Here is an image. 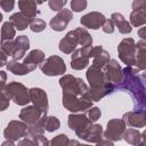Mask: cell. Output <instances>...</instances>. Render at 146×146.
<instances>
[{"label":"cell","instance_id":"obj_43","mask_svg":"<svg viewBox=\"0 0 146 146\" xmlns=\"http://www.w3.org/2000/svg\"><path fill=\"white\" fill-rule=\"evenodd\" d=\"M138 36L141 40H146V26H143L138 30Z\"/></svg>","mask_w":146,"mask_h":146},{"label":"cell","instance_id":"obj_8","mask_svg":"<svg viewBox=\"0 0 146 146\" xmlns=\"http://www.w3.org/2000/svg\"><path fill=\"white\" fill-rule=\"evenodd\" d=\"M27 130H29V125L25 122L13 120L7 124L6 129L3 130V136L6 140L16 141V140L23 139L26 136Z\"/></svg>","mask_w":146,"mask_h":146},{"label":"cell","instance_id":"obj_13","mask_svg":"<svg viewBox=\"0 0 146 146\" xmlns=\"http://www.w3.org/2000/svg\"><path fill=\"white\" fill-rule=\"evenodd\" d=\"M86 76H87V80H88L89 86H90L89 89H99V88H103L104 86L107 84L106 79H105V74L102 71V68L90 66L86 73Z\"/></svg>","mask_w":146,"mask_h":146},{"label":"cell","instance_id":"obj_16","mask_svg":"<svg viewBox=\"0 0 146 146\" xmlns=\"http://www.w3.org/2000/svg\"><path fill=\"white\" fill-rule=\"evenodd\" d=\"M30 98L31 102L35 107H38L43 114H47L48 112V97L43 89L41 88H31L30 89Z\"/></svg>","mask_w":146,"mask_h":146},{"label":"cell","instance_id":"obj_36","mask_svg":"<svg viewBox=\"0 0 146 146\" xmlns=\"http://www.w3.org/2000/svg\"><path fill=\"white\" fill-rule=\"evenodd\" d=\"M48 5L51 10L59 13L63 10L64 6L66 5V0H50V1H48Z\"/></svg>","mask_w":146,"mask_h":146},{"label":"cell","instance_id":"obj_49","mask_svg":"<svg viewBox=\"0 0 146 146\" xmlns=\"http://www.w3.org/2000/svg\"><path fill=\"white\" fill-rule=\"evenodd\" d=\"M17 146H21V145H17Z\"/></svg>","mask_w":146,"mask_h":146},{"label":"cell","instance_id":"obj_19","mask_svg":"<svg viewBox=\"0 0 146 146\" xmlns=\"http://www.w3.org/2000/svg\"><path fill=\"white\" fill-rule=\"evenodd\" d=\"M122 120L128 127L143 128L146 125V112H137V111L127 112L123 114Z\"/></svg>","mask_w":146,"mask_h":146},{"label":"cell","instance_id":"obj_4","mask_svg":"<svg viewBox=\"0 0 146 146\" xmlns=\"http://www.w3.org/2000/svg\"><path fill=\"white\" fill-rule=\"evenodd\" d=\"M1 91H5L6 95L9 97L10 100H13L16 105L19 106H25L31 102L30 98V90H27V88L16 81L9 82L6 88Z\"/></svg>","mask_w":146,"mask_h":146},{"label":"cell","instance_id":"obj_3","mask_svg":"<svg viewBox=\"0 0 146 146\" xmlns=\"http://www.w3.org/2000/svg\"><path fill=\"white\" fill-rule=\"evenodd\" d=\"M59 84L63 89V95H68V96H76V97H83L89 100V88L88 86L83 82L82 79L75 78L73 75L66 74L60 78Z\"/></svg>","mask_w":146,"mask_h":146},{"label":"cell","instance_id":"obj_25","mask_svg":"<svg viewBox=\"0 0 146 146\" xmlns=\"http://www.w3.org/2000/svg\"><path fill=\"white\" fill-rule=\"evenodd\" d=\"M111 21L114 23V25L119 29V32L122 34H128L132 31L130 23L124 18V16L121 13H113L111 15Z\"/></svg>","mask_w":146,"mask_h":146},{"label":"cell","instance_id":"obj_12","mask_svg":"<svg viewBox=\"0 0 146 146\" xmlns=\"http://www.w3.org/2000/svg\"><path fill=\"white\" fill-rule=\"evenodd\" d=\"M67 124L70 127L71 130H74V132L76 133V136H79L81 132H83L90 124H92V122L88 119V116L86 114H70L67 117Z\"/></svg>","mask_w":146,"mask_h":146},{"label":"cell","instance_id":"obj_20","mask_svg":"<svg viewBox=\"0 0 146 146\" xmlns=\"http://www.w3.org/2000/svg\"><path fill=\"white\" fill-rule=\"evenodd\" d=\"M104 132H103V127L100 124H90L83 132H81L78 137L88 141V143H99L103 139Z\"/></svg>","mask_w":146,"mask_h":146},{"label":"cell","instance_id":"obj_47","mask_svg":"<svg viewBox=\"0 0 146 146\" xmlns=\"http://www.w3.org/2000/svg\"><path fill=\"white\" fill-rule=\"evenodd\" d=\"M1 146H15V144H14V141H11V140H6V141L2 143Z\"/></svg>","mask_w":146,"mask_h":146},{"label":"cell","instance_id":"obj_45","mask_svg":"<svg viewBox=\"0 0 146 146\" xmlns=\"http://www.w3.org/2000/svg\"><path fill=\"white\" fill-rule=\"evenodd\" d=\"M139 146H146V130L141 133V139H140Z\"/></svg>","mask_w":146,"mask_h":146},{"label":"cell","instance_id":"obj_2","mask_svg":"<svg viewBox=\"0 0 146 146\" xmlns=\"http://www.w3.org/2000/svg\"><path fill=\"white\" fill-rule=\"evenodd\" d=\"M89 47L92 44V38L84 27H76L66 33V35L59 41V50L64 54H72L76 50V46Z\"/></svg>","mask_w":146,"mask_h":146},{"label":"cell","instance_id":"obj_1","mask_svg":"<svg viewBox=\"0 0 146 146\" xmlns=\"http://www.w3.org/2000/svg\"><path fill=\"white\" fill-rule=\"evenodd\" d=\"M137 73L133 67L127 66L123 68V80L115 89L129 92L133 100V111L146 112V84L139 79Z\"/></svg>","mask_w":146,"mask_h":146},{"label":"cell","instance_id":"obj_42","mask_svg":"<svg viewBox=\"0 0 146 146\" xmlns=\"http://www.w3.org/2000/svg\"><path fill=\"white\" fill-rule=\"evenodd\" d=\"M96 146H114V144H113L112 140H108V139H102L99 143L96 144Z\"/></svg>","mask_w":146,"mask_h":146},{"label":"cell","instance_id":"obj_17","mask_svg":"<svg viewBox=\"0 0 146 146\" xmlns=\"http://www.w3.org/2000/svg\"><path fill=\"white\" fill-rule=\"evenodd\" d=\"M42 116H43V113L34 105H31V106L27 105L26 107L21 110V113H19V119L23 122H25L27 125L38 123Z\"/></svg>","mask_w":146,"mask_h":146},{"label":"cell","instance_id":"obj_22","mask_svg":"<svg viewBox=\"0 0 146 146\" xmlns=\"http://www.w3.org/2000/svg\"><path fill=\"white\" fill-rule=\"evenodd\" d=\"M138 73L146 70V40H139L136 43V65L133 67Z\"/></svg>","mask_w":146,"mask_h":146},{"label":"cell","instance_id":"obj_27","mask_svg":"<svg viewBox=\"0 0 146 146\" xmlns=\"http://www.w3.org/2000/svg\"><path fill=\"white\" fill-rule=\"evenodd\" d=\"M44 62V52L40 49H33L31 50L26 57L23 59L24 64H29V65H41Z\"/></svg>","mask_w":146,"mask_h":146},{"label":"cell","instance_id":"obj_14","mask_svg":"<svg viewBox=\"0 0 146 146\" xmlns=\"http://www.w3.org/2000/svg\"><path fill=\"white\" fill-rule=\"evenodd\" d=\"M105 21H106V18L102 13L91 11V13H88L84 16H82L81 19H80V23H81L82 26H84L87 29L98 30V29L103 27Z\"/></svg>","mask_w":146,"mask_h":146},{"label":"cell","instance_id":"obj_32","mask_svg":"<svg viewBox=\"0 0 146 146\" xmlns=\"http://www.w3.org/2000/svg\"><path fill=\"white\" fill-rule=\"evenodd\" d=\"M68 137L64 133H60L56 137H54L50 141H49V146H67L68 144Z\"/></svg>","mask_w":146,"mask_h":146},{"label":"cell","instance_id":"obj_34","mask_svg":"<svg viewBox=\"0 0 146 146\" xmlns=\"http://www.w3.org/2000/svg\"><path fill=\"white\" fill-rule=\"evenodd\" d=\"M87 116H88V119L94 123V122H96L99 117H100V115H102V112H100V110H99V107H91V108H89L88 111H86V113H84Z\"/></svg>","mask_w":146,"mask_h":146},{"label":"cell","instance_id":"obj_10","mask_svg":"<svg viewBox=\"0 0 146 146\" xmlns=\"http://www.w3.org/2000/svg\"><path fill=\"white\" fill-rule=\"evenodd\" d=\"M125 123L122 119H112L107 122V128L104 131V137L112 141L121 140L125 131Z\"/></svg>","mask_w":146,"mask_h":146},{"label":"cell","instance_id":"obj_30","mask_svg":"<svg viewBox=\"0 0 146 146\" xmlns=\"http://www.w3.org/2000/svg\"><path fill=\"white\" fill-rule=\"evenodd\" d=\"M122 139H124L128 144L132 145V146H139L140 144V139H141V133L133 128H130L128 130L124 131Z\"/></svg>","mask_w":146,"mask_h":146},{"label":"cell","instance_id":"obj_6","mask_svg":"<svg viewBox=\"0 0 146 146\" xmlns=\"http://www.w3.org/2000/svg\"><path fill=\"white\" fill-rule=\"evenodd\" d=\"M40 70L44 75L48 76H55V75H62L66 71V65L59 56H50L48 57L41 65Z\"/></svg>","mask_w":146,"mask_h":146},{"label":"cell","instance_id":"obj_39","mask_svg":"<svg viewBox=\"0 0 146 146\" xmlns=\"http://www.w3.org/2000/svg\"><path fill=\"white\" fill-rule=\"evenodd\" d=\"M114 27H115L114 23L111 19H106L105 23H104V25H103V27H102V30H103V32L111 34V33L114 32Z\"/></svg>","mask_w":146,"mask_h":146},{"label":"cell","instance_id":"obj_28","mask_svg":"<svg viewBox=\"0 0 146 146\" xmlns=\"http://www.w3.org/2000/svg\"><path fill=\"white\" fill-rule=\"evenodd\" d=\"M130 23L135 27H140L146 24V7L132 10L130 14Z\"/></svg>","mask_w":146,"mask_h":146},{"label":"cell","instance_id":"obj_44","mask_svg":"<svg viewBox=\"0 0 146 146\" xmlns=\"http://www.w3.org/2000/svg\"><path fill=\"white\" fill-rule=\"evenodd\" d=\"M67 146H91V145H88V144H80L78 140L72 139V140H68Z\"/></svg>","mask_w":146,"mask_h":146},{"label":"cell","instance_id":"obj_9","mask_svg":"<svg viewBox=\"0 0 146 146\" xmlns=\"http://www.w3.org/2000/svg\"><path fill=\"white\" fill-rule=\"evenodd\" d=\"M63 106L73 113L84 112L92 107V102L83 97L63 95Z\"/></svg>","mask_w":146,"mask_h":146},{"label":"cell","instance_id":"obj_40","mask_svg":"<svg viewBox=\"0 0 146 146\" xmlns=\"http://www.w3.org/2000/svg\"><path fill=\"white\" fill-rule=\"evenodd\" d=\"M0 102H1V106H0V108H1V111H5L8 106H9V102H10V99H9V97L6 95V92L5 91H1V96H0Z\"/></svg>","mask_w":146,"mask_h":146},{"label":"cell","instance_id":"obj_37","mask_svg":"<svg viewBox=\"0 0 146 146\" xmlns=\"http://www.w3.org/2000/svg\"><path fill=\"white\" fill-rule=\"evenodd\" d=\"M13 49H14V41L1 42V52L5 54L6 56H10L11 57Z\"/></svg>","mask_w":146,"mask_h":146},{"label":"cell","instance_id":"obj_29","mask_svg":"<svg viewBox=\"0 0 146 146\" xmlns=\"http://www.w3.org/2000/svg\"><path fill=\"white\" fill-rule=\"evenodd\" d=\"M40 123L48 132H52L60 127V122L56 116H47V114H43V116L40 119Z\"/></svg>","mask_w":146,"mask_h":146},{"label":"cell","instance_id":"obj_38","mask_svg":"<svg viewBox=\"0 0 146 146\" xmlns=\"http://www.w3.org/2000/svg\"><path fill=\"white\" fill-rule=\"evenodd\" d=\"M14 6H15V1H13V0H1L0 1V7L3 9V11L8 13V11L13 10Z\"/></svg>","mask_w":146,"mask_h":146},{"label":"cell","instance_id":"obj_31","mask_svg":"<svg viewBox=\"0 0 146 146\" xmlns=\"http://www.w3.org/2000/svg\"><path fill=\"white\" fill-rule=\"evenodd\" d=\"M15 33H16V29L14 27V25L9 21L5 22L2 24V27H1V42L13 41Z\"/></svg>","mask_w":146,"mask_h":146},{"label":"cell","instance_id":"obj_46","mask_svg":"<svg viewBox=\"0 0 146 146\" xmlns=\"http://www.w3.org/2000/svg\"><path fill=\"white\" fill-rule=\"evenodd\" d=\"M6 57H7V56H6L5 54H2V52H1V63H0V65H1V66H5V65H7V64H8V63H7V58H6Z\"/></svg>","mask_w":146,"mask_h":146},{"label":"cell","instance_id":"obj_18","mask_svg":"<svg viewBox=\"0 0 146 146\" xmlns=\"http://www.w3.org/2000/svg\"><path fill=\"white\" fill-rule=\"evenodd\" d=\"M30 48V40L26 35H18L14 40V49L11 54V60H21L27 49Z\"/></svg>","mask_w":146,"mask_h":146},{"label":"cell","instance_id":"obj_15","mask_svg":"<svg viewBox=\"0 0 146 146\" xmlns=\"http://www.w3.org/2000/svg\"><path fill=\"white\" fill-rule=\"evenodd\" d=\"M72 18H73L72 11L70 9L64 8L62 11H59L56 16H54L51 18V21L49 22V25L54 31L60 32V31H64L67 27V25H68V23L71 22Z\"/></svg>","mask_w":146,"mask_h":146},{"label":"cell","instance_id":"obj_41","mask_svg":"<svg viewBox=\"0 0 146 146\" xmlns=\"http://www.w3.org/2000/svg\"><path fill=\"white\" fill-rule=\"evenodd\" d=\"M0 76H1V81H0V82H1V83H0V84H1V86H0V90H3V89L6 88V86H7V84H6V79H7L6 72H5V71H1V72H0Z\"/></svg>","mask_w":146,"mask_h":146},{"label":"cell","instance_id":"obj_23","mask_svg":"<svg viewBox=\"0 0 146 146\" xmlns=\"http://www.w3.org/2000/svg\"><path fill=\"white\" fill-rule=\"evenodd\" d=\"M35 65H29V64H24L23 62H16V60H9L7 64V68L9 72L14 73L15 75H25L30 72H32L33 70H35Z\"/></svg>","mask_w":146,"mask_h":146},{"label":"cell","instance_id":"obj_26","mask_svg":"<svg viewBox=\"0 0 146 146\" xmlns=\"http://www.w3.org/2000/svg\"><path fill=\"white\" fill-rule=\"evenodd\" d=\"M36 2L31 0H21L18 1V7L21 9V13L30 17L31 19H35L39 11L36 10Z\"/></svg>","mask_w":146,"mask_h":146},{"label":"cell","instance_id":"obj_7","mask_svg":"<svg viewBox=\"0 0 146 146\" xmlns=\"http://www.w3.org/2000/svg\"><path fill=\"white\" fill-rule=\"evenodd\" d=\"M92 46L81 47L74 50L71 55V67L73 70H83L89 65V59L92 57Z\"/></svg>","mask_w":146,"mask_h":146},{"label":"cell","instance_id":"obj_35","mask_svg":"<svg viewBox=\"0 0 146 146\" xmlns=\"http://www.w3.org/2000/svg\"><path fill=\"white\" fill-rule=\"evenodd\" d=\"M70 5H71V10L75 11V13H80L87 8L88 2L86 0H73V1H71Z\"/></svg>","mask_w":146,"mask_h":146},{"label":"cell","instance_id":"obj_5","mask_svg":"<svg viewBox=\"0 0 146 146\" xmlns=\"http://www.w3.org/2000/svg\"><path fill=\"white\" fill-rule=\"evenodd\" d=\"M117 54L120 59L128 66L136 65V42L132 38H124L117 46Z\"/></svg>","mask_w":146,"mask_h":146},{"label":"cell","instance_id":"obj_21","mask_svg":"<svg viewBox=\"0 0 146 146\" xmlns=\"http://www.w3.org/2000/svg\"><path fill=\"white\" fill-rule=\"evenodd\" d=\"M92 58H94V60H92L91 66H95V67H98V68H102V70L111 60L110 54L102 46L94 47V49H92Z\"/></svg>","mask_w":146,"mask_h":146},{"label":"cell","instance_id":"obj_48","mask_svg":"<svg viewBox=\"0 0 146 146\" xmlns=\"http://www.w3.org/2000/svg\"><path fill=\"white\" fill-rule=\"evenodd\" d=\"M138 76H139V79H140V80H141V81H143V82L146 84V72H144V73L139 74Z\"/></svg>","mask_w":146,"mask_h":146},{"label":"cell","instance_id":"obj_24","mask_svg":"<svg viewBox=\"0 0 146 146\" xmlns=\"http://www.w3.org/2000/svg\"><path fill=\"white\" fill-rule=\"evenodd\" d=\"M33 19H31L30 17H27L26 15H24L23 13H15L9 17V22L14 25V27L18 31H23L25 30L27 26L31 25Z\"/></svg>","mask_w":146,"mask_h":146},{"label":"cell","instance_id":"obj_11","mask_svg":"<svg viewBox=\"0 0 146 146\" xmlns=\"http://www.w3.org/2000/svg\"><path fill=\"white\" fill-rule=\"evenodd\" d=\"M104 74L107 83L114 84L115 87L120 84L123 80V70L121 68L120 64L115 59H111L107 65L104 67Z\"/></svg>","mask_w":146,"mask_h":146},{"label":"cell","instance_id":"obj_33","mask_svg":"<svg viewBox=\"0 0 146 146\" xmlns=\"http://www.w3.org/2000/svg\"><path fill=\"white\" fill-rule=\"evenodd\" d=\"M46 22L43 21V19H41V18H35V19H33L32 21V23H31V25H30V29H31V31L32 32H36V33H39V32H41V31H43L44 29H46Z\"/></svg>","mask_w":146,"mask_h":146}]
</instances>
